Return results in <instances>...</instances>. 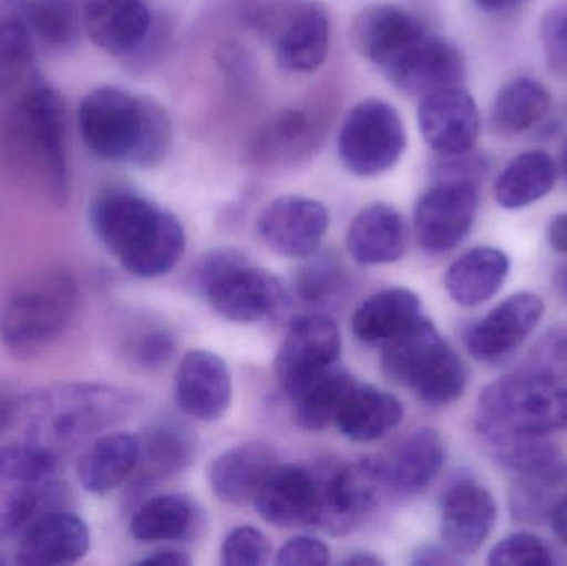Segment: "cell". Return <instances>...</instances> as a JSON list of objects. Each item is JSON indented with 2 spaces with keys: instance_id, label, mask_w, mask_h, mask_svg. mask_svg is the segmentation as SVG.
<instances>
[{
  "instance_id": "obj_20",
  "label": "cell",
  "mask_w": 567,
  "mask_h": 566,
  "mask_svg": "<svg viewBox=\"0 0 567 566\" xmlns=\"http://www.w3.org/2000/svg\"><path fill=\"white\" fill-rule=\"evenodd\" d=\"M425 32V23L405 7L370 3L353 16L349 39L359 55L385 70Z\"/></svg>"
},
{
  "instance_id": "obj_4",
  "label": "cell",
  "mask_w": 567,
  "mask_h": 566,
  "mask_svg": "<svg viewBox=\"0 0 567 566\" xmlns=\"http://www.w3.org/2000/svg\"><path fill=\"white\" fill-rule=\"evenodd\" d=\"M138 398L126 389L103 384H65L20 398L17 425L23 442L56 459L133 414Z\"/></svg>"
},
{
  "instance_id": "obj_33",
  "label": "cell",
  "mask_w": 567,
  "mask_h": 566,
  "mask_svg": "<svg viewBox=\"0 0 567 566\" xmlns=\"http://www.w3.org/2000/svg\"><path fill=\"white\" fill-rule=\"evenodd\" d=\"M322 140L320 122L302 109H287L259 133L255 155L262 162L296 163L309 158Z\"/></svg>"
},
{
  "instance_id": "obj_17",
  "label": "cell",
  "mask_w": 567,
  "mask_h": 566,
  "mask_svg": "<svg viewBox=\"0 0 567 566\" xmlns=\"http://www.w3.org/2000/svg\"><path fill=\"white\" fill-rule=\"evenodd\" d=\"M329 212L322 203L307 196L286 195L272 199L258 219L266 245L284 258H310L319 249Z\"/></svg>"
},
{
  "instance_id": "obj_10",
  "label": "cell",
  "mask_w": 567,
  "mask_h": 566,
  "mask_svg": "<svg viewBox=\"0 0 567 566\" xmlns=\"http://www.w3.org/2000/svg\"><path fill=\"white\" fill-rule=\"evenodd\" d=\"M316 481L313 527L329 535L352 534L365 524L386 487L382 459H362L353 464L323 461L312 469Z\"/></svg>"
},
{
  "instance_id": "obj_11",
  "label": "cell",
  "mask_w": 567,
  "mask_h": 566,
  "mask_svg": "<svg viewBox=\"0 0 567 566\" xmlns=\"http://www.w3.org/2000/svg\"><path fill=\"white\" fill-rule=\"evenodd\" d=\"M405 148V123L395 106L382 99H367L353 105L337 135L340 163L360 178L390 172Z\"/></svg>"
},
{
  "instance_id": "obj_39",
  "label": "cell",
  "mask_w": 567,
  "mask_h": 566,
  "mask_svg": "<svg viewBox=\"0 0 567 566\" xmlns=\"http://www.w3.org/2000/svg\"><path fill=\"white\" fill-rule=\"evenodd\" d=\"M355 385L349 372L333 368L292 399L293 421L310 432L336 424L340 409Z\"/></svg>"
},
{
  "instance_id": "obj_40",
  "label": "cell",
  "mask_w": 567,
  "mask_h": 566,
  "mask_svg": "<svg viewBox=\"0 0 567 566\" xmlns=\"http://www.w3.org/2000/svg\"><path fill=\"white\" fill-rule=\"evenodd\" d=\"M35 43L17 13L0 12V95L16 92L35 75Z\"/></svg>"
},
{
  "instance_id": "obj_15",
  "label": "cell",
  "mask_w": 567,
  "mask_h": 566,
  "mask_svg": "<svg viewBox=\"0 0 567 566\" xmlns=\"http://www.w3.org/2000/svg\"><path fill=\"white\" fill-rule=\"evenodd\" d=\"M382 72L400 92L423 99L439 90L463 85L466 62L455 43L426 30Z\"/></svg>"
},
{
  "instance_id": "obj_6",
  "label": "cell",
  "mask_w": 567,
  "mask_h": 566,
  "mask_svg": "<svg viewBox=\"0 0 567 566\" xmlns=\"http://www.w3.org/2000/svg\"><path fill=\"white\" fill-rule=\"evenodd\" d=\"M382 371L430 405L452 404L468 381L460 356L423 316L382 346Z\"/></svg>"
},
{
  "instance_id": "obj_47",
  "label": "cell",
  "mask_w": 567,
  "mask_h": 566,
  "mask_svg": "<svg viewBox=\"0 0 567 566\" xmlns=\"http://www.w3.org/2000/svg\"><path fill=\"white\" fill-rule=\"evenodd\" d=\"M339 286V269L330 263L307 265L297 278V291L307 302H317L332 295Z\"/></svg>"
},
{
  "instance_id": "obj_26",
  "label": "cell",
  "mask_w": 567,
  "mask_h": 566,
  "mask_svg": "<svg viewBox=\"0 0 567 566\" xmlns=\"http://www.w3.org/2000/svg\"><path fill=\"white\" fill-rule=\"evenodd\" d=\"M409 238V225L395 206L372 203L349 226L347 249L359 265H390L405 255Z\"/></svg>"
},
{
  "instance_id": "obj_27",
  "label": "cell",
  "mask_w": 567,
  "mask_h": 566,
  "mask_svg": "<svg viewBox=\"0 0 567 566\" xmlns=\"http://www.w3.org/2000/svg\"><path fill=\"white\" fill-rule=\"evenodd\" d=\"M276 464L275 452L268 445L255 442L229 449L209 465L213 494L225 504H248L255 501L262 481Z\"/></svg>"
},
{
  "instance_id": "obj_2",
  "label": "cell",
  "mask_w": 567,
  "mask_h": 566,
  "mask_svg": "<svg viewBox=\"0 0 567 566\" xmlns=\"http://www.w3.org/2000/svg\"><path fill=\"white\" fill-rule=\"evenodd\" d=\"M89 222L99 241L136 278L168 275L185 255L186 235L179 219L125 186L96 193Z\"/></svg>"
},
{
  "instance_id": "obj_57",
  "label": "cell",
  "mask_w": 567,
  "mask_h": 566,
  "mask_svg": "<svg viewBox=\"0 0 567 566\" xmlns=\"http://www.w3.org/2000/svg\"><path fill=\"white\" fill-rule=\"evenodd\" d=\"M553 286L555 291L558 292L559 298L567 301V261L563 263L553 276Z\"/></svg>"
},
{
  "instance_id": "obj_43",
  "label": "cell",
  "mask_w": 567,
  "mask_h": 566,
  "mask_svg": "<svg viewBox=\"0 0 567 566\" xmlns=\"http://www.w3.org/2000/svg\"><path fill=\"white\" fill-rule=\"evenodd\" d=\"M271 557V544L259 528L243 525L229 532L221 547V562L226 566H262Z\"/></svg>"
},
{
  "instance_id": "obj_36",
  "label": "cell",
  "mask_w": 567,
  "mask_h": 566,
  "mask_svg": "<svg viewBox=\"0 0 567 566\" xmlns=\"http://www.w3.org/2000/svg\"><path fill=\"white\" fill-rule=\"evenodd\" d=\"M198 508L182 494L148 498L133 515L130 532L142 544L185 541L198 527Z\"/></svg>"
},
{
  "instance_id": "obj_16",
  "label": "cell",
  "mask_w": 567,
  "mask_h": 566,
  "mask_svg": "<svg viewBox=\"0 0 567 566\" xmlns=\"http://www.w3.org/2000/svg\"><path fill=\"white\" fill-rule=\"evenodd\" d=\"M545 315V302L535 292L509 296L470 328L466 349L476 361L502 364L532 336Z\"/></svg>"
},
{
  "instance_id": "obj_25",
  "label": "cell",
  "mask_w": 567,
  "mask_h": 566,
  "mask_svg": "<svg viewBox=\"0 0 567 566\" xmlns=\"http://www.w3.org/2000/svg\"><path fill=\"white\" fill-rule=\"evenodd\" d=\"M489 457L518 477H535L565 485V455L548 438L518 434L493 425L475 424Z\"/></svg>"
},
{
  "instance_id": "obj_32",
  "label": "cell",
  "mask_w": 567,
  "mask_h": 566,
  "mask_svg": "<svg viewBox=\"0 0 567 566\" xmlns=\"http://www.w3.org/2000/svg\"><path fill=\"white\" fill-rule=\"evenodd\" d=\"M402 419L403 405L395 395L357 384L340 409L336 425L349 441L369 444L385 438Z\"/></svg>"
},
{
  "instance_id": "obj_28",
  "label": "cell",
  "mask_w": 567,
  "mask_h": 566,
  "mask_svg": "<svg viewBox=\"0 0 567 566\" xmlns=\"http://www.w3.org/2000/svg\"><path fill=\"white\" fill-rule=\"evenodd\" d=\"M446 451L435 429L412 432L386 461H382L386 487L396 494L415 495L425 491L445 465Z\"/></svg>"
},
{
  "instance_id": "obj_42",
  "label": "cell",
  "mask_w": 567,
  "mask_h": 566,
  "mask_svg": "<svg viewBox=\"0 0 567 566\" xmlns=\"http://www.w3.org/2000/svg\"><path fill=\"white\" fill-rule=\"evenodd\" d=\"M486 562L492 566H549L555 564V557L542 538L519 532L498 542Z\"/></svg>"
},
{
  "instance_id": "obj_50",
  "label": "cell",
  "mask_w": 567,
  "mask_h": 566,
  "mask_svg": "<svg viewBox=\"0 0 567 566\" xmlns=\"http://www.w3.org/2000/svg\"><path fill=\"white\" fill-rule=\"evenodd\" d=\"M219 60H221L223 69L235 79H246L248 73L251 72L248 53L239 47L231 45V43H226L223 47L221 52H219Z\"/></svg>"
},
{
  "instance_id": "obj_58",
  "label": "cell",
  "mask_w": 567,
  "mask_h": 566,
  "mask_svg": "<svg viewBox=\"0 0 567 566\" xmlns=\"http://www.w3.org/2000/svg\"><path fill=\"white\" fill-rule=\"evenodd\" d=\"M561 172L563 176H565V179L567 182V135L565 142H563L561 148Z\"/></svg>"
},
{
  "instance_id": "obj_31",
  "label": "cell",
  "mask_w": 567,
  "mask_h": 566,
  "mask_svg": "<svg viewBox=\"0 0 567 566\" xmlns=\"http://www.w3.org/2000/svg\"><path fill=\"white\" fill-rule=\"evenodd\" d=\"M422 316V301L406 288H390L367 298L353 312V335L363 344L383 346Z\"/></svg>"
},
{
  "instance_id": "obj_19",
  "label": "cell",
  "mask_w": 567,
  "mask_h": 566,
  "mask_svg": "<svg viewBox=\"0 0 567 566\" xmlns=\"http://www.w3.org/2000/svg\"><path fill=\"white\" fill-rule=\"evenodd\" d=\"M498 517L492 492L473 477H458L443 492L440 531L446 547L458 555L482 548Z\"/></svg>"
},
{
  "instance_id": "obj_49",
  "label": "cell",
  "mask_w": 567,
  "mask_h": 566,
  "mask_svg": "<svg viewBox=\"0 0 567 566\" xmlns=\"http://www.w3.org/2000/svg\"><path fill=\"white\" fill-rule=\"evenodd\" d=\"M463 560L452 548L439 545H425L413 554L412 565L419 566H453L462 565Z\"/></svg>"
},
{
  "instance_id": "obj_3",
  "label": "cell",
  "mask_w": 567,
  "mask_h": 566,
  "mask_svg": "<svg viewBox=\"0 0 567 566\" xmlns=\"http://www.w3.org/2000/svg\"><path fill=\"white\" fill-rule=\"evenodd\" d=\"M0 153L16 172L65 206L72 192L66 105L55 86L32 76L22 95L0 116Z\"/></svg>"
},
{
  "instance_id": "obj_55",
  "label": "cell",
  "mask_w": 567,
  "mask_h": 566,
  "mask_svg": "<svg viewBox=\"0 0 567 566\" xmlns=\"http://www.w3.org/2000/svg\"><path fill=\"white\" fill-rule=\"evenodd\" d=\"M473 2L488 13H508L518 9L525 0H473Z\"/></svg>"
},
{
  "instance_id": "obj_59",
  "label": "cell",
  "mask_w": 567,
  "mask_h": 566,
  "mask_svg": "<svg viewBox=\"0 0 567 566\" xmlns=\"http://www.w3.org/2000/svg\"><path fill=\"white\" fill-rule=\"evenodd\" d=\"M2 565H7V560H6V558H3V555L0 554V566H2Z\"/></svg>"
},
{
  "instance_id": "obj_13",
  "label": "cell",
  "mask_w": 567,
  "mask_h": 566,
  "mask_svg": "<svg viewBox=\"0 0 567 566\" xmlns=\"http://www.w3.org/2000/svg\"><path fill=\"white\" fill-rule=\"evenodd\" d=\"M480 183L472 179H435L415 206V235L430 256L455 249L475 225Z\"/></svg>"
},
{
  "instance_id": "obj_24",
  "label": "cell",
  "mask_w": 567,
  "mask_h": 566,
  "mask_svg": "<svg viewBox=\"0 0 567 566\" xmlns=\"http://www.w3.org/2000/svg\"><path fill=\"white\" fill-rule=\"evenodd\" d=\"M256 512L279 528L313 527L316 481L312 469L276 464L256 494Z\"/></svg>"
},
{
  "instance_id": "obj_18",
  "label": "cell",
  "mask_w": 567,
  "mask_h": 566,
  "mask_svg": "<svg viewBox=\"0 0 567 566\" xmlns=\"http://www.w3.org/2000/svg\"><path fill=\"white\" fill-rule=\"evenodd\" d=\"M416 116L423 140L436 155H462L475 148L482 122L478 105L465 86L423 96Z\"/></svg>"
},
{
  "instance_id": "obj_48",
  "label": "cell",
  "mask_w": 567,
  "mask_h": 566,
  "mask_svg": "<svg viewBox=\"0 0 567 566\" xmlns=\"http://www.w3.org/2000/svg\"><path fill=\"white\" fill-rule=\"evenodd\" d=\"M329 562V547L319 538L296 537L279 548L275 564L279 566H322Z\"/></svg>"
},
{
  "instance_id": "obj_37",
  "label": "cell",
  "mask_w": 567,
  "mask_h": 566,
  "mask_svg": "<svg viewBox=\"0 0 567 566\" xmlns=\"http://www.w3.org/2000/svg\"><path fill=\"white\" fill-rule=\"evenodd\" d=\"M549 109V90L538 80L518 76L503 85L493 102V132L502 136L522 135L543 122Z\"/></svg>"
},
{
  "instance_id": "obj_45",
  "label": "cell",
  "mask_w": 567,
  "mask_h": 566,
  "mask_svg": "<svg viewBox=\"0 0 567 566\" xmlns=\"http://www.w3.org/2000/svg\"><path fill=\"white\" fill-rule=\"evenodd\" d=\"M542 42L549 69L567 76V0L542 20Z\"/></svg>"
},
{
  "instance_id": "obj_34",
  "label": "cell",
  "mask_w": 567,
  "mask_h": 566,
  "mask_svg": "<svg viewBox=\"0 0 567 566\" xmlns=\"http://www.w3.org/2000/svg\"><path fill=\"white\" fill-rule=\"evenodd\" d=\"M558 175V165L548 152L519 153L496 179V202L505 209L526 208L551 193Z\"/></svg>"
},
{
  "instance_id": "obj_54",
  "label": "cell",
  "mask_w": 567,
  "mask_h": 566,
  "mask_svg": "<svg viewBox=\"0 0 567 566\" xmlns=\"http://www.w3.org/2000/svg\"><path fill=\"white\" fill-rule=\"evenodd\" d=\"M549 522H551L553 532H555L556 538L567 547V494L559 498Z\"/></svg>"
},
{
  "instance_id": "obj_1",
  "label": "cell",
  "mask_w": 567,
  "mask_h": 566,
  "mask_svg": "<svg viewBox=\"0 0 567 566\" xmlns=\"http://www.w3.org/2000/svg\"><path fill=\"white\" fill-rule=\"evenodd\" d=\"M83 145L96 158L156 168L175 142L168 110L148 95L102 85L86 93L76 112Z\"/></svg>"
},
{
  "instance_id": "obj_41",
  "label": "cell",
  "mask_w": 567,
  "mask_h": 566,
  "mask_svg": "<svg viewBox=\"0 0 567 566\" xmlns=\"http://www.w3.org/2000/svg\"><path fill=\"white\" fill-rule=\"evenodd\" d=\"M563 484L535 477H518L509 492L513 517L522 524H543L551 518Z\"/></svg>"
},
{
  "instance_id": "obj_51",
  "label": "cell",
  "mask_w": 567,
  "mask_h": 566,
  "mask_svg": "<svg viewBox=\"0 0 567 566\" xmlns=\"http://www.w3.org/2000/svg\"><path fill=\"white\" fill-rule=\"evenodd\" d=\"M20 398L10 395L9 392L0 391V435L17 425Z\"/></svg>"
},
{
  "instance_id": "obj_12",
  "label": "cell",
  "mask_w": 567,
  "mask_h": 566,
  "mask_svg": "<svg viewBox=\"0 0 567 566\" xmlns=\"http://www.w3.org/2000/svg\"><path fill=\"white\" fill-rule=\"evenodd\" d=\"M275 49L279 69L312 73L326 62L330 47V20L316 0H276L258 30Z\"/></svg>"
},
{
  "instance_id": "obj_56",
  "label": "cell",
  "mask_w": 567,
  "mask_h": 566,
  "mask_svg": "<svg viewBox=\"0 0 567 566\" xmlns=\"http://www.w3.org/2000/svg\"><path fill=\"white\" fill-rule=\"evenodd\" d=\"M342 565L377 566L383 565V560L377 557L375 554H372V552H357V554L347 557Z\"/></svg>"
},
{
  "instance_id": "obj_29",
  "label": "cell",
  "mask_w": 567,
  "mask_h": 566,
  "mask_svg": "<svg viewBox=\"0 0 567 566\" xmlns=\"http://www.w3.org/2000/svg\"><path fill=\"white\" fill-rule=\"evenodd\" d=\"M138 461L140 439L128 432H112L96 438L83 452L76 477L89 494H110L132 477Z\"/></svg>"
},
{
  "instance_id": "obj_9",
  "label": "cell",
  "mask_w": 567,
  "mask_h": 566,
  "mask_svg": "<svg viewBox=\"0 0 567 566\" xmlns=\"http://www.w3.org/2000/svg\"><path fill=\"white\" fill-rule=\"evenodd\" d=\"M193 282L215 311L229 321H261L284 301L281 279L266 269L249 266L233 249L206 256L196 266Z\"/></svg>"
},
{
  "instance_id": "obj_53",
  "label": "cell",
  "mask_w": 567,
  "mask_h": 566,
  "mask_svg": "<svg viewBox=\"0 0 567 566\" xmlns=\"http://www.w3.org/2000/svg\"><path fill=\"white\" fill-rule=\"evenodd\" d=\"M548 238L555 251L567 255V213H559L551 219Z\"/></svg>"
},
{
  "instance_id": "obj_46",
  "label": "cell",
  "mask_w": 567,
  "mask_h": 566,
  "mask_svg": "<svg viewBox=\"0 0 567 566\" xmlns=\"http://www.w3.org/2000/svg\"><path fill=\"white\" fill-rule=\"evenodd\" d=\"M126 354L143 368H158L173 354V341L166 332L148 331L126 342Z\"/></svg>"
},
{
  "instance_id": "obj_23",
  "label": "cell",
  "mask_w": 567,
  "mask_h": 566,
  "mask_svg": "<svg viewBox=\"0 0 567 566\" xmlns=\"http://www.w3.org/2000/svg\"><path fill=\"white\" fill-rule=\"evenodd\" d=\"M89 525L69 511L40 515L20 534L16 562L19 565H73L90 550Z\"/></svg>"
},
{
  "instance_id": "obj_22",
  "label": "cell",
  "mask_w": 567,
  "mask_h": 566,
  "mask_svg": "<svg viewBox=\"0 0 567 566\" xmlns=\"http://www.w3.org/2000/svg\"><path fill=\"white\" fill-rule=\"evenodd\" d=\"M83 30L110 55L132 59L155 27L146 0H82Z\"/></svg>"
},
{
  "instance_id": "obj_14",
  "label": "cell",
  "mask_w": 567,
  "mask_h": 566,
  "mask_svg": "<svg viewBox=\"0 0 567 566\" xmlns=\"http://www.w3.org/2000/svg\"><path fill=\"white\" fill-rule=\"evenodd\" d=\"M342 338L339 326L327 316L313 315L296 319L276 356V379L292 401L297 394L339 361Z\"/></svg>"
},
{
  "instance_id": "obj_21",
  "label": "cell",
  "mask_w": 567,
  "mask_h": 566,
  "mask_svg": "<svg viewBox=\"0 0 567 566\" xmlns=\"http://www.w3.org/2000/svg\"><path fill=\"white\" fill-rule=\"evenodd\" d=\"M233 381L221 356L205 349L189 351L175 375V402L196 421L215 422L231 405Z\"/></svg>"
},
{
  "instance_id": "obj_44",
  "label": "cell",
  "mask_w": 567,
  "mask_h": 566,
  "mask_svg": "<svg viewBox=\"0 0 567 566\" xmlns=\"http://www.w3.org/2000/svg\"><path fill=\"white\" fill-rule=\"evenodd\" d=\"M532 369L567 384V322L553 326L539 339L533 349Z\"/></svg>"
},
{
  "instance_id": "obj_7",
  "label": "cell",
  "mask_w": 567,
  "mask_h": 566,
  "mask_svg": "<svg viewBox=\"0 0 567 566\" xmlns=\"http://www.w3.org/2000/svg\"><path fill=\"white\" fill-rule=\"evenodd\" d=\"M475 424L538 438L567 432V384L533 369L503 375L483 389Z\"/></svg>"
},
{
  "instance_id": "obj_38",
  "label": "cell",
  "mask_w": 567,
  "mask_h": 566,
  "mask_svg": "<svg viewBox=\"0 0 567 566\" xmlns=\"http://www.w3.org/2000/svg\"><path fill=\"white\" fill-rule=\"evenodd\" d=\"M196 441L185 425L165 421L152 425L140 441L143 481L155 482L185 471L195 459Z\"/></svg>"
},
{
  "instance_id": "obj_5",
  "label": "cell",
  "mask_w": 567,
  "mask_h": 566,
  "mask_svg": "<svg viewBox=\"0 0 567 566\" xmlns=\"http://www.w3.org/2000/svg\"><path fill=\"white\" fill-rule=\"evenodd\" d=\"M79 291L66 272L27 279L0 302V339L10 354L35 358L59 341L75 315Z\"/></svg>"
},
{
  "instance_id": "obj_35",
  "label": "cell",
  "mask_w": 567,
  "mask_h": 566,
  "mask_svg": "<svg viewBox=\"0 0 567 566\" xmlns=\"http://www.w3.org/2000/svg\"><path fill=\"white\" fill-rule=\"evenodd\" d=\"M25 23L35 42L53 50L76 45L83 29L82 3L79 0H7Z\"/></svg>"
},
{
  "instance_id": "obj_52",
  "label": "cell",
  "mask_w": 567,
  "mask_h": 566,
  "mask_svg": "<svg viewBox=\"0 0 567 566\" xmlns=\"http://www.w3.org/2000/svg\"><path fill=\"white\" fill-rule=\"evenodd\" d=\"M142 565H169V566H188L192 565V558L185 552L178 550H156L146 555L138 562Z\"/></svg>"
},
{
  "instance_id": "obj_30",
  "label": "cell",
  "mask_w": 567,
  "mask_h": 566,
  "mask_svg": "<svg viewBox=\"0 0 567 566\" xmlns=\"http://www.w3.org/2000/svg\"><path fill=\"white\" fill-rule=\"evenodd\" d=\"M509 275V258L498 248L470 249L445 276L450 298L463 308H476L498 295Z\"/></svg>"
},
{
  "instance_id": "obj_8",
  "label": "cell",
  "mask_w": 567,
  "mask_h": 566,
  "mask_svg": "<svg viewBox=\"0 0 567 566\" xmlns=\"http://www.w3.org/2000/svg\"><path fill=\"white\" fill-rule=\"evenodd\" d=\"M59 462L27 442L0 447V541L22 534L47 512L62 511Z\"/></svg>"
}]
</instances>
